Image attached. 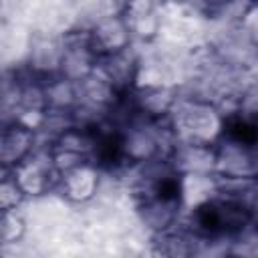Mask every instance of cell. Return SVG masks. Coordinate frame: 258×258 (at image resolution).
Here are the masks:
<instances>
[{"instance_id":"cell-17","label":"cell","mask_w":258,"mask_h":258,"mask_svg":"<svg viewBox=\"0 0 258 258\" xmlns=\"http://www.w3.org/2000/svg\"><path fill=\"white\" fill-rule=\"evenodd\" d=\"M24 200V194L16 185L10 171H0V214L14 212Z\"/></svg>"},{"instance_id":"cell-15","label":"cell","mask_w":258,"mask_h":258,"mask_svg":"<svg viewBox=\"0 0 258 258\" xmlns=\"http://www.w3.org/2000/svg\"><path fill=\"white\" fill-rule=\"evenodd\" d=\"M151 258H198V240L183 228L153 236Z\"/></svg>"},{"instance_id":"cell-3","label":"cell","mask_w":258,"mask_h":258,"mask_svg":"<svg viewBox=\"0 0 258 258\" xmlns=\"http://www.w3.org/2000/svg\"><path fill=\"white\" fill-rule=\"evenodd\" d=\"M10 175L14 177L16 185L20 187L24 198L44 196L50 189H56V185H58V173L52 165L48 147L34 149L22 163H18L14 169H10Z\"/></svg>"},{"instance_id":"cell-5","label":"cell","mask_w":258,"mask_h":258,"mask_svg":"<svg viewBox=\"0 0 258 258\" xmlns=\"http://www.w3.org/2000/svg\"><path fill=\"white\" fill-rule=\"evenodd\" d=\"M97 62H99V56L93 52L87 32H73L62 38V54H60V67H58L60 77L79 85L95 73Z\"/></svg>"},{"instance_id":"cell-6","label":"cell","mask_w":258,"mask_h":258,"mask_svg":"<svg viewBox=\"0 0 258 258\" xmlns=\"http://www.w3.org/2000/svg\"><path fill=\"white\" fill-rule=\"evenodd\" d=\"M139 218L143 226L153 234H165L179 226V218L183 214L179 196H163V194H151L141 196L137 204Z\"/></svg>"},{"instance_id":"cell-12","label":"cell","mask_w":258,"mask_h":258,"mask_svg":"<svg viewBox=\"0 0 258 258\" xmlns=\"http://www.w3.org/2000/svg\"><path fill=\"white\" fill-rule=\"evenodd\" d=\"M60 54H62V38L54 36H38L32 42L30 48V71L32 77L44 81L58 75L60 67Z\"/></svg>"},{"instance_id":"cell-2","label":"cell","mask_w":258,"mask_h":258,"mask_svg":"<svg viewBox=\"0 0 258 258\" xmlns=\"http://www.w3.org/2000/svg\"><path fill=\"white\" fill-rule=\"evenodd\" d=\"M216 163L214 177L222 181H246L256 179L258 173V155L256 145L234 141L230 137H220L214 145Z\"/></svg>"},{"instance_id":"cell-20","label":"cell","mask_w":258,"mask_h":258,"mask_svg":"<svg viewBox=\"0 0 258 258\" xmlns=\"http://www.w3.org/2000/svg\"><path fill=\"white\" fill-rule=\"evenodd\" d=\"M0 246H2V244H0Z\"/></svg>"},{"instance_id":"cell-11","label":"cell","mask_w":258,"mask_h":258,"mask_svg":"<svg viewBox=\"0 0 258 258\" xmlns=\"http://www.w3.org/2000/svg\"><path fill=\"white\" fill-rule=\"evenodd\" d=\"M137 71H139V64H137V60L133 58V54L129 50L121 52V54L99 58L97 69H95V73L99 77H103L119 95L127 93L135 85Z\"/></svg>"},{"instance_id":"cell-13","label":"cell","mask_w":258,"mask_h":258,"mask_svg":"<svg viewBox=\"0 0 258 258\" xmlns=\"http://www.w3.org/2000/svg\"><path fill=\"white\" fill-rule=\"evenodd\" d=\"M44 107L46 113H64L71 115L79 107V85L56 75L42 81Z\"/></svg>"},{"instance_id":"cell-16","label":"cell","mask_w":258,"mask_h":258,"mask_svg":"<svg viewBox=\"0 0 258 258\" xmlns=\"http://www.w3.org/2000/svg\"><path fill=\"white\" fill-rule=\"evenodd\" d=\"M129 24V30L133 34V40H153L161 30V16L155 10V4L151 2H133L127 4L121 12Z\"/></svg>"},{"instance_id":"cell-7","label":"cell","mask_w":258,"mask_h":258,"mask_svg":"<svg viewBox=\"0 0 258 258\" xmlns=\"http://www.w3.org/2000/svg\"><path fill=\"white\" fill-rule=\"evenodd\" d=\"M36 149V131L18 123L8 121L0 125V167L10 171L22 163Z\"/></svg>"},{"instance_id":"cell-19","label":"cell","mask_w":258,"mask_h":258,"mask_svg":"<svg viewBox=\"0 0 258 258\" xmlns=\"http://www.w3.org/2000/svg\"><path fill=\"white\" fill-rule=\"evenodd\" d=\"M218 258H234V256H232V254H230V252H228V250H226V252H222V254H220V256H218Z\"/></svg>"},{"instance_id":"cell-8","label":"cell","mask_w":258,"mask_h":258,"mask_svg":"<svg viewBox=\"0 0 258 258\" xmlns=\"http://www.w3.org/2000/svg\"><path fill=\"white\" fill-rule=\"evenodd\" d=\"M177 91L169 85H149L135 87L133 91V111L137 117L147 121H163L171 115L177 105Z\"/></svg>"},{"instance_id":"cell-14","label":"cell","mask_w":258,"mask_h":258,"mask_svg":"<svg viewBox=\"0 0 258 258\" xmlns=\"http://www.w3.org/2000/svg\"><path fill=\"white\" fill-rule=\"evenodd\" d=\"M121 95L97 73L79 83V105H85L99 113H109L117 107Z\"/></svg>"},{"instance_id":"cell-10","label":"cell","mask_w":258,"mask_h":258,"mask_svg":"<svg viewBox=\"0 0 258 258\" xmlns=\"http://www.w3.org/2000/svg\"><path fill=\"white\" fill-rule=\"evenodd\" d=\"M169 163L179 175H214V145L177 143L169 155Z\"/></svg>"},{"instance_id":"cell-18","label":"cell","mask_w":258,"mask_h":258,"mask_svg":"<svg viewBox=\"0 0 258 258\" xmlns=\"http://www.w3.org/2000/svg\"><path fill=\"white\" fill-rule=\"evenodd\" d=\"M24 230H26V224L16 210L0 214V244L18 242L24 236Z\"/></svg>"},{"instance_id":"cell-4","label":"cell","mask_w":258,"mask_h":258,"mask_svg":"<svg viewBox=\"0 0 258 258\" xmlns=\"http://www.w3.org/2000/svg\"><path fill=\"white\" fill-rule=\"evenodd\" d=\"M87 38H89L93 52L99 58L127 52L133 42V34L121 12L99 16L87 30Z\"/></svg>"},{"instance_id":"cell-9","label":"cell","mask_w":258,"mask_h":258,"mask_svg":"<svg viewBox=\"0 0 258 258\" xmlns=\"http://www.w3.org/2000/svg\"><path fill=\"white\" fill-rule=\"evenodd\" d=\"M60 194L73 204H85L95 198L99 189V167L93 161H85L58 177Z\"/></svg>"},{"instance_id":"cell-1","label":"cell","mask_w":258,"mask_h":258,"mask_svg":"<svg viewBox=\"0 0 258 258\" xmlns=\"http://www.w3.org/2000/svg\"><path fill=\"white\" fill-rule=\"evenodd\" d=\"M167 121L177 143L216 145L224 135L220 107L204 99H179Z\"/></svg>"}]
</instances>
